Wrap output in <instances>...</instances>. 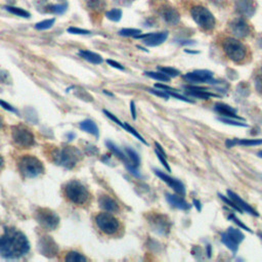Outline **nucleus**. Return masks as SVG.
<instances>
[{
	"label": "nucleus",
	"instance_id": "1",
	"mask_svg": "<svg viewBox=\"0 0 262 262\" xmlns=\"http://www.w3.org/2000/svg\"><path fill=\"white\" fill-rule=\"evenodd\" d=\"M30 250L27 236L15 228H5L0 235V254L5 258H19Z\"/></svg>",
	"mask_w": 262,
	"mask_h": 262
},
{
	"label": "nucleus",
	"instance_id": "2",
	"mask_svg": "<svg viewBox=\"0 0 262 262\" xmlns=\"http://www.w3.org/2000/svg\"><path fill=\"white\" fill-rule=\"evenodd\" d=\"M50 156L56 165L72 169L77 165L82 157V154L75 146H61L53 148Z\"/></svg>",
	"mask_w": 262,
	"mask_h": 262
},
{
	"label": "nucleus",
	"instance_id": "3",
	"mask_svg": "<svg viewBox=\"0 0 262 262\" xmlns=\"http://www.w3.org/2000/svg\"><path fill=\"white\" fill-rule=\"evenodd\" d=\"M64 196L75 205H85L90 199L86 186L78 180H71L63 186Z\"/></svg>",
	"mask_w": 262,
	"mask_h": 262
},
{
	"label": "nucleus",
	"instance_id": "4",
	"mask_svg": "<svg viewBox=\"0 0 262 262\" xmlns=\"http://www.w3.org/2000/svg\"><path fill=\"white\" fill-rule=\"evenodd\" d=\"M18 170L26 178H34L44 172L42 162L34 156L25 155L18 160Z\"/></svg>",
	"mask_w": 262,
	"mask_h": 262
},
{
	"label": "nucleus",
	"instance_id": "5",
	"mask_svg": "<svg viewBox=\"0 0 262 262\" xmlns=\"http://www.w3.org/2000/svg\"><path fill=\"white\" fill-rule=\"evenodd\" d=\"M222 49L226 56L234 62H242L247 56L246 46L234 38H224L222 40Z\"/></svg>",
	"mask_w": 262,
	"mask_h": 262
},
{
	"label": "nucleus",
	"instance_id": "6",
	"mask_svg": "<svg viewBox=\"0 0 262 262\" xmlns=\"http://www.w3.org/2000/svg\"><path fill=\"white\" fill-rule=\"evenodd\" d=\"M190 13H191L193 20L202 29H204L206 31H210V30L214 29L215 17L208 8H206L202 5H195V6L191 7Z\"/></svg>",
	"mask_w": 262,
	"mask_h": 262
},
{
	"label": "nucleus",
	"instance_id": "7",
	"mask_svg": "<svg viewBox=\"0 0 262 262\" xmlns=\"http://www.w3.org/2000/svg\"><path fill=\"white\" fill-rule=\"evenodd\" d=\"M11 136L14 143L20 147L28 148L35 143V138L30 129L23 125H16L11 128Z\"/></svg>",
	"mask_w": 262,
	"mask_h": 262
},
{
	"label": "nucleus",
	"instance_id": "8",
	"mask_svg": "<svg viewBox=\"0 0 262 262\" xmlns=\"http://www.w3.org/2000/svg\"><path fill=\"white\" fill-rule=\"evenodd\" d=\"M35 218L37 222L47 230H54L59 223V217L57 214L50 209L40 208L35 213Z\"/></svg>",
	"mask_w": 262,
	"mask_h": 262
},
{
	"label": "nucleus",
	"instance_id": "9",
	"mask_svg": "<svg viewBox=\"0 0 262 262\" xmlns=\"http://www.w3.org/2000/svg\"><path fill=\"white\" fill-rule=\"evenodd\" d=\"M95 223L98 228L106 233V234H114L119 230V220L114 217L110 213H99L95 217Z\"/></svg>",
	"mask_w": 262,
	"mask_h": 262
},
{
	"label": "nucleus",
	"instance_id": "10",
	"mask_svg": "<svg viewBox=\"0 0 262 262\" xmlns=\"http://www.w3.org/2000/svg\"><path fill=\"white\" fill-rule=\"evenodd\" d=\"M39 251L42 255L46 257H53L57 254L58 247L55 242L51 238V236L45 235L42 236L39 241Z\"/></svg>",
	"mask_w": 262,
	"mask_h": 262
},
{
	"label": "nucleus",
	"instance_id": "11",
	"mask_svg": "<svg viewBox=\"0 0 262 262\" xmlns=\"http://www.w3.org/2000/svg\"><path fill=\"white\" fill-rule=\"evenodd\" d=\"M230 31L231 33L237 37V38H244L247 37L250 32H251V28L249 26V24L242 17L238 18H234L230 25H229Z\"/></svg>",
	"mask_w": 262,
	"mask_h": 262
},
{
	"label": "nucleus",
	"instance_id": "12",
	"mask_svg": "<svg viewBox=\"0 0 262 262\" xmlns=\"http://www.w3.org/2000/svg\"><path fill=\"white\" fill-rule=\"evenodd\" d=\"M212 77H213V73L208 70H196V71L187 73L183 76V78L186 81L192 82V83H209Z\"/></svg>",
	"mask_w": 262,
	"mask_h": 262
},
{
	"label": "nucleus",
	"instance_id": "13",
	"mask_svg": "<svg viewBox=\"0 0 262 262\" xmlns=\"http://www.w3.org/2000/svg\"><path fill=\"white\" fill-rule=\"evenodd\" d=\"M168 37V32H161V33H148L144 35H137L136 38L143 39L144 44L147 46H158L166 41Z\"/></svg>",
	"mask_w": 262,
	"mask_h": 262
},
{
	"label": "nucleus",
	"instance_id": "14",
	"mask_svg": "<svg viewBox=\"0 0 262 262\" xmlns=\"http://www.w3.org/2000/svg\"><path fill=\"white\" fill-rule=\"evenodd\" d=\"M155 173H156L164 182H166L170 187H172L177 193H179L180 195H184V194H185V187H184V185L182 184L181 181H179V180H177V179H175V178H172V177H170L169 175H167V174H165L164 172H162V171H160V170H157V169H155Z\"/></svg>",
	"mask_w": 262,
	"mask_h": 262
},
{
	"label": "nucleus",
	"instance_id": "15",
	"mask_svg": "<svg viewBox=\"0 0 262 262\" xmlns=\"http://www.w3.org/2000/svg\"><path fill=\"white\" fill-rule=\"evenodd\" d=\"M235 8L241 15L246 17H251L256 10L255 2L253 0H236Z\"/></svg>",
	"mask_w": 262,
	"mask_h": 262
},
{
	"label": "nucleus",
	"instance_id": "16",
	"mask_svg": "<svg viewBox=\"0 0 262 262\" xmlns=\"http://www.w3.org/2000/svg\"><path fill=\"white\" fill-rule=\"evenodd\" d=\"M161 14H162V17L170 25H176L180 20V15L178 11L174 7L169 5L162 7Z\"/></svg>",
	"mask_w": 262,
	"mask_h": 262
},
{
	"label": "nucleus",
	"instance_id": "17",
	"mask_svg": "<svg viewBox=\"0 0 262 262\" xmlns=\"http://www.w3.org/2000/svg\"><path fill=\"white\" fill-rule=\"evenodd\" d=\"M227 194H228V196L239 207V209L242 210V211H245L246 213H249V214H251V215H254V216H258V213L248 204V203H246L244 200H242L236 193H234L232 190H227Z\"/></svg>",
	"mask_w": 262,
	"mask_h": 262
},
{
	"label": "nucleus",
	"instance_id": "18",
	"mask_svg": "<svg viewBox=\"0 0 262 262\" xmlns=\"http://www.w3.org/2000/svg\"><path fill=\"white\" fill-rule=\"evenodd\" d=\"M98 204H99V207L107 212H111V213H115V212H118L119 211V205L117 204V202L115 200H113L111 196L108 195H101L99 196L98 199Z\"/></svg>",
	"mask_w": 262,
	"mask_h": 262
},
{
	"label": "nucleus",
	"instance_id": "19",
	"mask_svg": "<svg viewBox=\"0 0 262 262\" xmlns=\"http://www.w3.org/2000/svg\"><path fill=\"white\" fill-rule=\"evenodd\" d=\"M214 110L221 116L225 117V118H231V119H238V120H243L241 117H238L236 115V112L234 108H232L231 106L225 104V103H216L214 106Z\"/></svg>",
	"mask_w": 262,
	"mask_h": 262
},
{
	"label": "nucleus",
	"instance_id": "20",
	"mask_svg": "<svg viewBox=\"0 0 262 262\" xmlns=\"http://www.w3.org/2000/svg\"><path fill=\"white\" fill-rule=\"evenodd\" d=\"M186 89H187L186 93H187L188 95L193 96V97H199V98H202V99H208V98L211 97V96H217V95L214 94V93H211V92L206 91V89H205V88H202V87L187 86Z\"/></svg>",
	"mask_w": 262,
	"mask_h": 262
},
{
	"label": "nucleus",
	"instance_id": "21",
	"mask_svg": "<svg viewBox=\"0 0 262 262\" xmlns=\"http://www.w3.org/2000/svg\"><path fill=\"white\" fill-rule=\"evenodd\" d=\"M166 199H167L168 203L175 208H178L180 210H188L189 209V205L182 198H180L178 195L167 193Z\"/></svg>",
	"mask_w": 262,
	"mask_h": 262
},
{
	"label": "nucleus",
	"instance_id": "22",
	"mask_svg": "<svg viewBox=\"0 0 262 262\" xmlns=\"http://www.w3.org/2000/svg\"><path fill=\"white\" fill-rule=\"evenodd\" d=\"M79 55L81 57H83L85 60H87L91 63H94V64H99L102 62V57L99 54L89 51V50H80Z\"/></svg>",
	"mask_w": 262,
	"mask_h": 262
},
{
	"label": "nucleus",
	"instance_id": "23",
	"mask_svg": "<svg viewBox=\"0 0 262 262\" xmlns=\"http://www.w3.org/2000/svg\"><path fill=\"white\" fill-rule=\"evenodd\" d=\"M150 223H154V224H155V228H156L159 232L164 233L165 230H166V231H169V224H168V221L165 220L164 217L161 216V215H158V216H156L155 218H151V219H150Z\"/></svg>",
	"mask_w": 262,
	"mask_h": 262
},
{
	"label": "nucleus",
	"instance_id": "24",
	"mask_svg": "<svg viewBox=\"0 0 262 262\" xmlns=\"http://www.w3.org/2000/svg\"><path fill=\"white\" fill-rule=\"evenodd\" d=\"M80 128L88 133H91L95 136H98V128L95 123L91 120H84L80 123Z\"/></svg>",
	"mask_w": 262,
	"mask_h": 262
},
{
	"label": "nucleus",
	"instance_id": "25",
	"mask_svg": "<svg viewBox=\"0 0 262 262\" xmlns=\"http://www.w3.org/2000/svg\"><path fill=\"white\" fill-rule=\"evenodd\" d=\"M221 241H222V243H223L229 250L232 251V253H235V252L237 251V245H238V244H237L234 239H232V238L228 235L227 232H224V233L221 234Z\"/></svg>",
	"mask_w": 262,
	"mask_h": 262
},
{
	"label": "nucleus",
	"instance_id": "26",
	"mask_svg": "<svg viewBox=\"0 0 262 262\" xmlns=\"http://www.w3.org/2000/svg\"><path fill=\"white\" fill-rule=\"evenodd\" d=\"M67 262H86L87 258L78 252H69L64 258Z\"/></svg>",
	"mask_w": 262,
	"mask_h": 262
},
{
	"label": "nucleus",
	"instance_id": "27",
	"mask_svg": "<svg viewBox=\"0 0 262 262\" xmlns=\"http://www.w3.org/2000/svg\"><path fill=\"white\" fill-rule=\"evenodd\" d=\"M105 144H106V146H107V148L113 152V154H115L120 160H122V161H124L125 162V164H127L128 163V160H127V157L119 149V147L118 146H116L112 141H106L105 142Z\"/></svg>",
	"mask_w": 262,
	"mask_h": 262
},
{
	"label": "nucleus",
	"instance_id": "28",
	"mask_svg": "<svg viewBox=\"0 0 262 262\" xmlns=\"http://www.w3.org/2000/svg\"><path fill=\"white\" fill-rule=\"evenodd\" d=\"M156 144V146H157V148H156V155L158 156V158H159V160L161 161V163L163 164V166L170 172L171 171V169H170V167H169V165H168V162L166 161V155H165V151L162 149V146L158 143V142H156L155 143Z\"/></svg>",
	"mask_w": 262,
	"mask_h": 262
},
{
	"label": "nucleus",
	"instance_id": "29",
	"mask_svg": "<svg viewBox=\"0 0 262 262\" xmlns=\"http://www.w3.org/2000/svg\"><path fill=\"white\" fill-rule=\"evenodd\" d=\"M226 232H227L228 235H229L232 239H234L237 244H239L241 242H243L244 238H245V235L243 234V232H242L239 229H235V228H233V227H229Z\"/></svg>",
	"mask_w": 262,
	"mask_h": 262
},
{
	"label": "nucleus",
	"instance_id": "30",
	"mask_svg": "<svg viewBox=\"0 0 262 262\" xmlns=\"http://www.w3.org/2000/svg\"><path fill=\"white\" fill-rule=\"evenodd\" d=\"M5 8H6L7 11H9V12H11V13L17 15V16H21V17H26V18L30 17V13H29L27 10H25V9H23V8H20V7L5 6Z\"/></svg>",
	"mask_w": 262,
	"mask_h": 262
},
{
	"label": "nucleus",
	"instance_id": "31",
	"mask_svg": "<svg viewBox=\"0 0 262 262\" xmlns=\"http://www.w3.org/2000/svg\"><path fill=\"white\" fill-rule=\"evenodd\" d=\"M105 16L113 21H119L122 17V10L119 8H114L112 10L106 11Z\"/></svg>",
	"mask_w": 262,
	"mask_h": 262
},
{
	"label": "nucleus",
	"instance_id": "32",
	"mask_svg": "<svg viewBox=\"0 0 262 262\" xmlns=\"http://www.w3.org/2000/svg\"><path fill=\"white\" fill-rule=\"evenodd\" d=\"M146 76L152 78V79H156V80H159V81H169L170 80V77H168L167 75H165L164 73L162 72H145L144 73Z\"/></svg>",
	"mask_w": 262,
	"mask_h": 262
},
{
	"label": "nucleus",
	"instance_id": "33",
	"mask_svg": "<svg viewBox=\"0 0 262 262\" xmlns=\"http://www.w3.org/2000/svg\"><path fill=\"white\" fill-rule=\"evenodd\" d=\"M126 152H127V156L129 157V159L131 160V163L134 167H137L140 163V159H139V156L137 155V152H135L132 148L130 147H126Z\"/></svg>",
	"mask_w": 262,
	"mask_h": 262
},
{
	"label": "nucleus",
	"instance_id": "34",
	"mask_svg": "<svg viewBox=\"0 0 262 262\" xmlns=\"http://www.w3.org/2000/svg\"><path fill=\"white\" fill-rule=\"evenodd\" d=\"M87 5L93 9V10H102L105 7V2L104 0H89L87 2Z\"/></svg>",
	"mask_w": 262,
	"mask_h": 262
},
{
	"label": "nucleus",
	"instance_id": "35",
	"mask_svg": "<svg viewBox=\"0 0 262 262\" xmlns=\"http://www.w3.org/2000/svg\"><path fill=\"white\" fill-rule=\"evenodd\" d=\"M54 21H55L54 18H49V19L39 21L35 25V29H37V30H47V29H49L53 26Z\"/></svg>",
	"mask_w": 262,
	"mask_h": 262
},
{
	"label": "nucleus",
	"instance_id": "36",
	"mask_svg": "<svg viewBox=\"0 0 262 262\" xmlns=\"http://www.w3.org/2000/svg\"><path fill=\"white\" fill-rule=\"evenodd\" d=\"M159 71L164 73L168 77H176L180 74V72L178 70H176L174 68H170V67H159Z\"/></svg>",
	"mask_w": 262,
	"mask_h": 262
},
{
	"label": "nucleus",
	"instance_id": "37",
	"mask_svg": "<svg viewBox=\"0 0 262 262\" xmlns=\"http://www.w3.org/2000/svg\"><path fill=\"white\" fill-rule=\"evenodd\" d=\"M123 128H124L125 130H127L128 132H130L132 135H134V136H135L137 139H139L141 142H143L144 144H147V142L144 140V138H143V137H142V136H141V135H140V134H139V133H138V132H137L135 129H134V128H132V127L129 125V124H127V123H124V126H123Z\"/></svg>",
	"mask_w": 262,
	"mask_h": 262
},
{
	"label": "nucleus",
	"instance_id": "38",
	"mask_svg": "<svg viewBox=\"0 0 262 262\" xmlns=\"http://www.w3.org/2000/svg\"><path fill=\"white\" fill-rule=\"evenodd\" d=\"M141 33L140 30L138 29H122L119 34L121 36H124V37H130V36H134L136 37L137 35H139Z\"/></svg>",
	"mask_w": 262,
	"mask_h": 262
},
{
	"label": "nucleus",
	"instance_id": "39",
	"mask_svg": "<svg viewBox=\"0 0 262 262\" xmlns=\"http://www.w3.org/2000/svg\"><path fill=\"white\" fill-rule=\"evenodd\" d=\"M47 9L53 13H62L67 9V4H56V5H49Z\"/></svg>",
	"mask_w": 262,
	"mask_h": 262
},
{
	"label": "nucleus",
	"instance_id": "40",
	"mask_svg": "<svg viewBox=\"0 0 262 262\" xmlns=\"http://www.w3.org/2000/svg\"><path fill=\"white\" fill-rule=\"evenodd\" d=\"M237 144L247 145V146L259 145V144H262V139H241V140H237Z\"/></svg>",
	"mask_w": 262,
	"mask_h": 262
},
{
	"label": "nucleus",
	"instance_id": "41",
	"mask_svg": "<svg viewBox=\"0 0 262 262\" xmlns=\"http://www.w3.org/2000/svg\"><path fill=\"white\" fill-rule=\"evenodd\" d=\"M218 195H219V198H220V199H221L225 204H227L228 206H230L231 208H233L235 211H238L239 213H242V212H243V211L239 209V207H238V206H237V205H236V204H235L231 199L229 200V199H227L226 196H224V195H223V194H221V193H218Z\"/></svg>",
	"mask_w": 262,
	"mask_h": 262
},
{
	"label": "nucleus",
	"instance_id": "42",
	"mask_svg": "<svg viewBox=\"0 0 262 262\" xmlns=\"http://www.w3.org/2000/svg\"><path fill=\"white\" fill-rule=\"evenodd\" d=\"M218 120L222 123H225L227 125H233V126H241V127H247L248 125L246 123H242V122H237V121H233L230 118H218Z\"/></svg>",
	"mask_w": 262,
	"mask_h": 262
},
{
	"label": "nucleus",
	"instance_id": "43",
	"mask_svg": "<svg viewBox=\"0 0 262 262\" xmlns=\"http://www.w3.org/2000/svg\"><path fill=\"white\" fill-rule=\"evenodd\" d=\"M69 33L72 34H80V35H85V34H90V31L88 30H84V29H80V28H76V27H71L68 29Z\"/></svg>",
	"mask_w": 262,
	"mask_h": 262
},
{
	"label": "nucleus",
	"instance_id": "44",
	"mask_svg": "<svg viewBox=\"0 0 262 262\" xmlns=\"http://www.w3.org/2000/svg\"><path fill=\"white\" fill-rule=\"evenodd\" d=\"M167 92H168L169 95H171V96H173V97H175V98H177V99H180V100H183V101H186V102L193 103V100H191V99H189V98H187V97H185V96H183V95L177 94V93H175V92H173V91H167Z\"/></svg>",
	"mask_w": 262,
	"mask_h": 262
},
{
	"label": "nucleus",
	"instance_id": "45",
	"mask_svg": "<svg viewBox=\"0 0 262 262\" xmlns=\"http://www.w3.org/2000/svg\"><path fill=\"white\" fill-rule=\"evenodd\" d=\"M103 113L106 115V117H107V118H110V119H111L112 121H114L116 124L120 125L121 127H123V126H124V123H122V122H121V121H120V120H119V119H118V118H117L115 115H113V114H112V113H110L108 111H106V110H103Z\"/></svg>",
	"mask_w": 262,
	"mask_h": 262
},
{
	"label": "nucleus",
	"instance_id": "46",
	"mask_svg": "<svg viewBox=\"0 0 262 262\" xmlns=\"http://www.w3.org/2000/svg\"><path fill=\"white\" fill-rule=\"evenodd\" d=\"M228 218H229V219H231V220H232V221H233L235 224H237V225H238L239 227H242L243 229H246L247 231H249V232H252V230H251V229H250L248 226H246V225H245V224H244V223H243L241 220H238V219H237L236 217H234L233 215H230Z\"/></svg>",
	"mask_w": 262,
	"mask_h": 262
},
{
	"label": "nucleus",
	"instance_id": "47",
	"mask_svg": "<svg viewBox=\"0 0 262 262\" xmlns=\"http://www.w3.org/2000/svg\"><path fill=\"white\" fill-rule=\"evenodd\" d=\"M148 91L155 95H158L160 97H163V98H169V94L167 91H164V90H156V89H148Z\"/></svg>",
	"mask_w": 262,
	"mask_h": 262
},
{
	"label": "nucleus",
	"instance_id": "48",
	"mask_svg": "<svg viewBox=\"0 0 262 262\" xmlns=\"http://www.w3.org/2000/svg\"><path fill=\"white\" fill-rule=\"evenodd\" d=\"M125 166H126V168L128 169V171H129L132 175H134V176H136V177H140V174L138 173V171L135 169V167H134L133 165H130L129 163H127V164H125Z\"/></svg>",
	"mask_w": 262,
	"mask_h": 262
},
{
	"label": "nucleus",
	"instance_id": "49",
	"mask_svg": "<svg viewBox=\"0 0 262 262\" xmlns=\"http://www.w3.org/2000/svg\"><path fill=\"white\" fill-rule=\"evenodd\" d=\"M0 105L3 107V108H5V110H7V111H9V112H12V113H17V111L13 107V106H11L10 104H8L6 101H3V100H0Z\"/></svg>",
	"mask_w": 262,
	"mask_h": 262
},
{
	"label": "nucleus",
	"instance_id": "50",
	"mask_svg": "<svg viewBox=\"0 0 262 262\" xmlns=\"http://www.w3.org/2000/svg\"><path fill=\"white\" fill-rule=\"evenodd\" d=\"M106 62H107L110 66H112V67H114V68H116V69L124 70V67H123L121 63H119V62H117V61H115V60H113V59H107Z\"/></svg>",
	"mask_w": 262,
	"mask_h": 262
},
{
	"label": "nucleus",
	"instance_id": "51",
	"mask_svg": "<svg viewBox=\"0 0 262 262\" xmlns=\"http://www.w3.org/2000/svg\"><path fill=\"white\" fill-rule=\"evenodd\" d=\"M255 86H256V89L262 93V77H258L256 78V81H255Z\"/></svg>",
	"mask_w": 262,
	"mask_h": 262
},
{
	"label": "nucleus",
	"instance_id": "52",
	"mask_svg": "<svg viewBox=\"0 0 262 262\" xmlns=\"http://www.w3.org/2000/svg\"><path fill=\"white\" fill-rule=\"evenodd\" d=\"M156 87H158V88H160V89H164L165 91H175L176 89H173V88H171V87H169V86H166V85H163V84H156L155 85Z\"/></svg>",
	"mask_w": 262,
	"mask_h": 262
},
{
	"label": "nucleus",
	"instance_id": "53",
	"mask_svg": "<svg viewBox=\"0 0 262 262\" xmlns=\"http://www.w3.org/2000/svg\"><path fill=\"white\" fill-rule=\"evenodd\" d=\"M130 108H131V115H132V118L135 119L136 118V111H135V104L133 101L130 102Z\"/></svg>",
	"mask_w": 262,
	"mask_h": 262
},
{
	"label": "nucleus",
	"instance_id": "54",
	"mask_svg": "<svg viewBox=\"0 0 262 262\" xmlns=\"http://www.w3.org/2000/svg\"><path fill=\"white\" fill-rule=\"evenodd\" d=\"M192 203H193V205L195 206V208L198 209V211H201V209H202V207H201V203H200L198 200H193V201H192Z\"/></svg>",
	"mask_w": 262,
	"mask_h": 262
},
{
	"label": "nucleus",
	"instance_id": "55",
	"mask_svg": "<svg viewBox=\"0 0 262 262\" xmlns=\"http://www.w3.org/2000/svg\"><path fill=\"white\" fill-rule=\"evenodd\" d=\"M3 164H4V162H3V159H2V157L0 156V168L3 166Z\"/></svg>",
	"mask_w": 262,
	"mask_h": 262
},
{
	"label": "nucleus",
	"instance_id": "56",
	"mask_svg": "<svg viewBox=\"0 0 262 262\" xmlns=\"http://www.w3.org/2000/svg\"><path fill=\"white\" fill-rule=\"evenodd\" d=\"M258 156H259V157H260V158H262V150H261V151H259V152H258Z\"/></svg>",
	"mask_w": 262,
	"mask_h": 262
},
{
	"label": "nucleus",
	"instance_id": "57",
	"mask_svg": "<svg viewBox=\"0 0 262 262\" xmlns=\"http://www.w3.org/2000/svg\"><path fill=\"white\" fill-rule=\"evenodd\" d=\"M2 124H3V123H2V118H1V117H0V127H1V126H2Z\"/></svg>",
	"mask_w": 262,
	"mask_h": 262
},
{
	"label": "nucleus",
	"instance_id": "58",
	"mask_svg": "<svg viewBox=\"0 0 262 262\" xmlns=\"http://www.w3.org/2000/svg\"><path fill=\"white\" fill-rule=\"evenodd\" d=\"M261 71H262V68H261Z\"/></svg>",
	"mask_w": 262,
	"mask_h": 262
}]
</instances>
